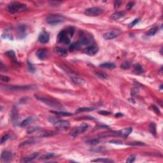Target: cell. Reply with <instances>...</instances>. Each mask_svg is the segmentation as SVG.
Instances as JSON below:
<instances>
[{
  "label": "cell",
  "mask_w": 163,
  "mask_h": 163,
  "mask_svg": "<svg viewBox=\"0 0 163 163\" xmlns=\"http://www.w3.org/2000/svg\"><path fill=\"white\" fill-rule=\"evenodd\" d=\"M9 134H5L4 136H2V139H1V143L3 144L4 143H5L7 140H9Z\"/></svg>",
  "instance_id": "cell-39"
},
{
  "label": "cell",
  "mask_w": 163,
  "mask_h": 163,
  "mask_svg": "<svg viewBox=\"0 0 163 163\" xmlns=\"http://www.w3.org/2000/svg\"><path fill=\"white\" fill-rule=\"evenodd\" d=\"M134 5V2H129V3L127 4V5H126V10H131V9L133 7Z\"/></svg>",
  "instance_id": "cell-43"
},
{
  "label": "cell",
  "mask_w": 163,
  "mask_h": 163,
  "mask_svg": "<svg viewBox=\"0 0 163 163\" xmlns=\"http://www.w3.org/2000/svg\"><path fill=\"white\" fill-rule=\"evenodd\" d=\"M84 119H85V120H86V119L92 120V119H94V118L93 117H81L78 119L77 120H84Z\"/></svg>",
  "instance_id": "cell-49"
},
{
  "label": "cell",
  "mask_w": 163,
  "mask_h": 163,
  "mask_svg": "<svg viewBox=\"0 0 163 163\" xmlns=\"http://www.w3.org/2000/svg\"><path fill=\"white\" fill-rule=\"evenodd\" d=\"M99 113H100V114H101V115H110L111 112H108V111L103 110V111H100V112H99Z\"/></svg>",
  "instance_id": "cell-47"
},
{
  "label": "cell",
  "mask_w": 163,
  "mask_h": 163,
  "mask_svg": "<svg viewBox=\"0 0 163 163\" xmlns=\"http://www.w3.org/2000/svg\"><path fill=\"white\" fill-rule=\"evenodd\" d=\"M134 69L137 73L140 74V73H142L143 72V69L142 66L140 64H136L134 66Z\"/></svg>",
  "instance_id": "cell-31"
},
{
  "label": "cell",
  "mask_w": 163,
  "mask_h": 163,
  "mask_svg": "<svg viewBox=\"0 0 163 163\" xmlns=\"http://www.w3.org/2000/svg\"><path fill=\"white\" fill-rule=\"evenodd\" d=\"M33 88L31 86H6L5 89L12 91H27Z\"/></svg>",
  "instance_id": "cell-9"
},
{
  "label": "cell",
  "mask_w": 163,
  "mask_h": 163,
  "mask_svg": "<svg viewBox=\"0 0 163 163\" xmlns=\"http://www.w3.org/2000/svg\"><path fill=\"white\" fill-rule=\"evenodd\" d=\"M69 77H70L71 80L76 84L83 85L85 83V80L83 78L80 77V76H78L74 73H71L69 75Z\"/></svg>",
  "instance_id": "cell-16"
},
{
  "label": "cell",
  "mask_w": 163,
  "mask_h": 163,
  "mask_svg": "<svg viewBox=\"0 0 163 163\" xmlns=\"http://www.w3.org/2000/svg\"><path fill=\"white\" fill-rule=\"evenodd\" d=\"M89 125L86 124H83L80 125V126H78V127H75V128H73V129L71 131L70 135H71L73 137H76L80 134L84 133L86 130L88 129Z\"/></svg>",
  "instance_id": "cell-5"
},
{
  "label": "cell",
  "mask_w": 163,
  "mask_h": 163,
  "mask_svg": "<svg viewBox=\"0 0 163 163\" xmlns=\"http://www.w3.org/2000/svg\"><path fill=\"white\" fill-rule=\"evenodd\" d=\"M101 68H109V69H113L116 67L115 64L113 62H105V63H103L100 65Z\"/></svg>",
  "instance_id": "cell-24"
},
{
  "label": "cell",
  "mask_w": 163,
  "mask_h": 163,
  "mask_svg": "<svg viewBox=\"0 0 163 163\" xmlns=\"http://www.w3.org/2000/svg\"><path fill=\"white\" fill-rule=\"evenodd\" d=\"M64 21V18L62 16L59 15H50L47 17L46 22L50 24H57Z\"/></svg>",
  "instance_id": "cell-6"
},
{
  "label": "cell",
  "mask_w": 163,
  "mask_h": 163,
  "mask_svg": "<svg viewBox=\"0 0 163 163\" xmlns=\"http://www.w3.org/2000/svg\"><path fill=\"white\" fill-rule=\"evenodd\" d=\"M40 129H41V128H40V127L32 126V127H29V128L27 129V133H28V134H31V133L38 131H39V130Z\"/></svg>",
  "instance_id": "cell-32"
},
{
  "label": "cell",
  "mask_w": 163,
  "mask_h": 163,
  "mask_svg": "<svg viewBox=\"0 0 163 163\" xmlns=\"http://www.w3.org/2000/svg\"><path fill=\"white\" fill-rule=\"evenodd\" d=\"M138 92H139V91H138V89H137V88L133 89L131 90V96L133 97L136 96L138 94Z\"/></svg>",
  "instance_id": "cell-42"
},
{
  "label": "cell",
  "mask_w": 163,
  "mask_h": 163,
  "mask_svg": "<svg viewBox=\"0 0 163 163\" xmlns=\"http://www.w3.org/2000/svg\"><path fill=\"white\" fill-rule=\"evenodd\" d=\"M91 162H112L113 161L111 159H107V158H99V159L92 160Z\"/></svg>",
  "instance_id": "cell-29"
},
{
  "label": "cell",
  "mask_w": 163,
  "mask_h": 163,
  "mask_svg": "<svg viewBox=\"0 0 163 163\" xmlns=\"http://www.w3.org/2000/svg\"><path fill=\"white\" fill-rule=\"evenodd\" d=\"M120 32L119 31H111L107 32L103 35V38L107 40H112L117 37L120 35Z\"/></svg>",
  "instance_id": "cell-12"
},
{
  "label": "cell",
  "mask_w": 163,
  "mask_h": 163,
  "mask_svg": "<svg viewBox=\"0 0 163 163\" xmlns=\"http://www.w3.org/2000/svg\"><path fill=\"white\" fill-rule=\"evenodd\" d=\"M149 129L152 134H153V136H156V126L154 123L152 122L150 124Z\"/></svg>",
  "instance_id": "cell-30"
},
{
  "label": "cell",
  "mask_w": 163,
  "mask_h": 163,
  "mask_svg": "<svg viewBox=\"0 0 163 163\" xmlns=\"http://www.w3.org/2000/svg\"><path fill=\"white\" fill-rule=\"evenodd\" d=\"M105 150H106V148L105 147H98V148H94L91 150V151L94 152H101Z\"/></svg>",
  "instance_id": "cell-38"
},
{
  "label": "cell",
  "mask_w": 163,
  "mask_h": 163,
  "mask_svg": "<svg viewBox=\"0 0 163 163\" xmlns=\"http://www.w3.org/2000/svg\"><path fill=\"white\" fill-rule=\"evenodd\" d=\"M125 15V13L124 12H115L114 14H112L111 15L110 19L113 21H117V20L120 19V18H122V17H124V15Z\"/></svg>",
  "instance_id": "cell-20"
},
{
  "label": "cell",
  "mask_w": 163,
  "mask_h": 163,
  "mask_svg": "<svg viewBox=\"0 0 163 163\" xmlns=\"http://www.w3.org/2000/svg\"><path fill=\"white\" fill-rule=\"evenodd\" d=\"M121 3L122 2H120V1H116L114 3V7H115V8H118L119 7H120Z\"/></svg>",
  "instance_id": "cell-50"
},
{
  "label": "cell",
  "mask_w": 163,
  "mask_h": 163,
  "mask_svg": "<svg viewBox=\"0 0 163 163\" xmlns=\"http://www.w3.org/2000/svg\"><path fill=\"white\" fill-rule=\"evenodd\" d=\"M130 145H133V146H143V145H145V144L142 142H133L132 143H130Z\"/></svg>",
  "instance_id": "cell-45"
},
{
  "label": "cell",
  "mask_w": 163,
  "mask_h": 163,
  "mask_svg": "<svg viewBox=\"0 0 163 163\" xmlns=\"http://www.w3.org/2000/svg\"><path fill=\"white\" fill-rule=\"evenodd\" d=\"M135 158L136 157L134 155H131V156H129L127 158L126 162H134V160H135Z\"/></svg>",
  "instance_id": "cell-44"
},
{
  "label": "cell",
  "mask_w": 163,
  "mask_h": 163,
  "mask_svg": "<svg viewBox=\"0 0 163 163\" xmlns=\"http://www.w3.org/2000/svg\"><path fill=\"white\" fill-rule=\"evenodd\" d=\"M93 36L91 35H85L82 34L80 38L76 42L73 43L69 47V50L73 51V50H78L84 45H88L93 42Z\"/></svg>",
  "instance_id": "cell-1"
},
{
  "label": "cell",
  "mask_w": 163,
  "mask_h": 163,
  "mask_svg": "<svg viewBox=\"0 0 163 163\" xmlns=\"http://www.w3.org/2000/svg\"><path fill=\"white\" fill-rule=\"evenodd\" d=\"M0 79H1L2 81H3V82H8V81H10V78L8 76H4V75H1Z\"/></svg>",
  "instance_id": "cell-41"
},
{
  "label": "cell",
  "mask_w": 163,
  "mask_h": 163,
  "mask_svg": "<svg viewBox=\"0 0 163 163\" xmlns=\"http://www.w3.org/2000/svg\"><path fill=\"white\" fill-rule=\"evenodd\" d=\"M54 51L57 54L61 55V56H66L68 54L66 50H65L64 48H60V47H55L54 48Z\"/></svg>",
  "instance_id": "cell-22"
},
{
  "label": "cell",
  "mask_w": 163,
  "mask_h": 163,
  "mask_svg": "<svg viewBox=\"0 0 163 163\" xmlns=\"http://www.w3.org/2000/svg\"><path fill=\"white\" fill-rule=\"evenodd\" d=\"M54 126L57 129L59 130H66L68 129L70 126L69 122L68 120H58L54 122Z\"/></svg>",
  "instance_id": "cell-8"
},
{
  "label": "cell",
  "mask_w": 163,
  "mask_h": 163,
  "mask_svg": "<svg viewBox=\"0 0 163 163\" xmlns=\"http://www.w3.org/2000/svg\"><path fill=\"white\" fill-rule=\"evenodd\" d=\"M115 116L116 117H120L123 116V114H122V113H117V114H115Z\"/></svg>",
  "instance_id": "cell-51"
},
{
  "label": "cell",
  "mask_w": 163,
  "mask_h": 163,
  "mask_svg": "<svg viewBox=\"0 0 163 163\" xmlns=\"http://www.w3.org/2000/svg\"><path fill=\"white\" fill-rule=\"evenodd\" d=\"M132 131H133L132 127H127V128L123 129L120 130L119 131L116 132L115 134L120 137H122V138H126L131 133Z\"/></svg>",
  "instance_id": "cell-15"
},
{
  "label": "cell",
  "mask_w": 163,
  "mask_h": 163,
  "mask_svg": "<svg viewBox=\"0 0 163 163\" xmlns=\"http://www.w3.org/2000/svg\"><path fill=\"white\" fill-rule=\"evenodd\" d=\"M103 12V10L99 7H91V8L86 9L84 14L87 16L96 17V16L101 15Z\"/></svg>",
  "instance_id": "cell-7"
},
{
  "label": "cell",
  "mask_w": 163,
  "mask_h": 163,
  "mask_svg": "<svg viewBox=\"0 0 163 163\" xmlns=\"http://www.w3.org/2000/svg\"><path fill=\"white\" fill-rule=\"evenodd\" d=\"M95 109V108H93V107H81V108H80L76 110L75 111V112H76V113H79L84 112H90V111L94 110Z\"/></svg>",
  "instance_id": "cell-25"
},
{
  "label": "cell",
  "mask_w": 163,
  "mask_h": 163,
  "mask_svg": "<svg viewBox=\"0 0 163 163\" xmlns=\"http://www.w3.org/2000/svg\"><path fill=\"white\" fill-rule=\"evenodd\" d=\"M71 38V36L69 35V33L66 29V30H62L57 35V40L58 43L68 44L70 42Z\"/></svg>",
  "instance_id": "cell-4"
},
{
  "label": "cell",
  "mask_w": 163,
  "mask_h": 163,
  "mask_svg": "<svg viewBox=\"0 0 163 163\" xmlns=\"http://www.w3.org/2000/svg\"><path fill=\"white\" fill-rule=\"evenodd\" d=\"M11 120L14 126H17L19 123V113L16 107H14L12 110Z\"/></svg>",
  "instance_id": "cell-11"
},
{
  "label": "cell",
  "mask_w": 163,
  "mask_h": 163,
  "mask_svg": "<svg viewBox=\"0 0 163 163\" xmlns=\"http://www.w3.org/2000/svg\"><path fill=\"white\" fill-rule=\"evenodd\" d=\"M50 112L55 113L56 115H62V116H69V115H73L71 113L68 112H64V111H50Z\"/></svg>",
  "instance_id": "cell-27"
},
{
  "label": "cell",
  "mask_w": 163,
  "mask_h": 163,
  "mask_svg": "<svg viewBox=\"0 0 163 163\" xmlns=\"http://www.w3.org/2000/svg\"><path fill=\"white\" fill-rule=\"evenodd\" d=\"M96 76H98V77L100 78L105 79L108 78V75H107V74H105V73H102V72H96Z\"/></svg>",
  "instance_id": "cell-37"
},
{
  "label": "cell",
  "mask_w": 163,
  "mask_h": 163,
  "mask_svg": "<svg viewBox=\"0 0 163 163\" xmlns=\"http://www.w3.org/2000/svg\"><path fill=\"white\" fill-rule=\"evenodd\" d=\"M86 143L89 144V145H96L100 143V140H99L98 139H92V140H88V141H86Z\"/></svg>",
  "instance_id": "cell-35"
},
{
  "label": "cell",
  "mask_w": 163,
  "mask_h": 163,
  "mask_svg": "<svg viewBox=\"0 0 163 163\" xmlns=\"http://www.w3.org/2000/svg\"><path fill=\"white\" fill-rule=\"evenodd\" d=\"M36 56L41 60H45L48 57V50L45 48H42L36 52Z\"/></svg>",
  "instance_id": "cell-17"
},
{
  "label": "cell",
  "mask_w": 163,
  "mask_h": 163,
  "mask_svg": "<svg viewBox=\"0 0 163 163\" xmlns=\"http://www.w3.org/2000/svg\"><path fill=\"white\" fill-rule=\"evenodd\" d=\"M28 69H29V71L31 72V73H34V71H35V67L33 66V65L32 64H31L30 62H28Z\"/></svg>",
  "instance_id": "cell-40"
},
{
  "label": "cell",
  "mask_w": 163,
  "mask_h": 163,
  "mask_svg": "<svg viewBox=\"0 0 163 163\" xmlns=\"http://www.w3.org/2000/svg\"><path fill=\"white\" fill-rule=\"evenodd\" d=\"M55 156V154L53 153H47V154L43 155H42L41 157H40V159H42V160H45V159H51V158L54 157Z\"/></svg>",
  "instance_id": "cell-34"
},
{
  "label": "cell",
  "mask_w": 163,
  "mask_h": 163,
  "mask_svg": "<svg viewBox=\"0 0 163 163\" xmlns=\"http://www.w3.org/2000/svg\"><path fill=\"white\" fill-rule=\"evenodd\" d=\"M99 47L95 44H93L89 46L84 50V52L89 55H94L98 52Z\"/></svg>",
  "instance_id": "cell-10"
},
{
  "label": "cell",
  "mask_w": 163,
  "mask_h": 163,
  "mask_svg": "<svg viewBox=\"0 0 163 163\" xmlns=\"http://www.w3.org/2000/svg\"><path fill=\"white\" fill-rule=\"evenodd\" d=\"M34 119L33 117H28V118H26V119H24V120H22L21 122V123L20 124V126L21 127H26V126H28V125L30 124L31 123H32L33 122Z\"/></svg>",
  "instance_id": "cell-21"
},
{
  "label": "cell",
  "mask_w": 163,
  "mask_h": 163,
  "mask_svg": "<svg viewBox=\"0 0 163 163\" xmlns=\"http://www.w3.org/2000/svg\"><path fill=\"white\" fill-rule=\"evenodd\" d=\"M7 9L11 14H16L25 11L27 9V5L20 2H13L8 5Z\"/></svg>",
  "instance_id": "cell-3"
},
{
  "label": "cell",
  "mask_w": 163,
  "mask_h": 163,
  "mask_svg": "<svg viewBox=\"0 0 163 163\" xmlns=\"http://www.w3.org/2000/svg\"><path fill=\"white\" fill-rule=\"evenodd\" d=\"M12 159V153L10 151L5 150L2 152L1 155V159L2 162H10Z\"/></svg>",
  "instance_id": "cell-13"
},
{
  "label": "cell",
  "mask_w": 163,
  "mask_h": 163,
  "mask_svg": "<svg viewBox=\"0 0 163 163\" xmlns=\"http://www.w3.org/2000/svg\"><path fill=\"white\" fill-rule=\"evenodd\" d=\"M38 156V153H37V152L32 153V154L29 155L28 156L24 158V159L22 160V162H32L33 160H35Z\"/></svg>",
  "instance_id": "cell-19"
},
{
  "label": "cell",
  "mask_w": 163,
  "mask_h": 163,
  "mask_svg": "<svg viewBox=\"0 0 163 163\" xmlns=\"http://www.w3.org/2000/svg\"><path fill=\"white\" fill-rule=\"evenodd\" d=\"M5 54L9 57V58L11 59L12 60L14 61H17V57H16V55L14 50H9L5 52Z\"/></svg>",
  "instance_id": "cell-23"
},
{
  "label": "cell",
  "mask_w": 163,
  "mask_h": 163,
  "mask_svg": "<svg viewBox=\"0 0 163 163\" xmlns=\"http://www.w3.org/2000/svg\"><path fill=\"white\" fill-rule=\"evenodd\" d=\"M18 32H19V35L20 36H25L26 33V27L24 25H20L19 26L18 28Z\"/></svg>",
  "instance_id": "cell-28"
},
{
  "label": "cell",
  "mask_w": 163,
  "mask_h": 163,
  "mask_svg": "<svg viewBox=\"0 0 163 163\" xmlns=\"http://www.w3.org/2000/svg\"><path fill=\"white\" fill-rule=\"evenodd\" d=\"M49 39H50V36H49L48 33L45 31H42L39 35L38 40L40 43L45 44V43H48Z\"/></svg>",
  "instance_id": "cell-14"
},
{
  "label": "cell",
  "mask_w": 163,
  "mask_h": 163,
  "mask_svg": "<svg viewBox=\"0 0 163 163\" xmlns=\"http://www.w3.org/2000/svg\"><path fill=\"white\" fill-rule=\"evenodd\" d=\"M35 97L38 100L43 103L44 104H46L49 107H51L52 108H56V109L58 110L62 109V105L59 102L57 101L56 100H54V99L50 98H48V97L44 96L42 95H35Z\"/></svg>",
  "instance_id": "cell-2"
},
{
  "label": "cell",
  "mask_w": 163,
  "mask_h": 163,
  "mask_svg": "<svg viewBox=\"0 0 163 163\" xmlns=\"http://www.w3.org/2000/svg\"><path fill=\"white\" fill-rule=\"evenodd\" d=\"M152 108H153V110H154V112H155L157 114H159V115H160V110H159V109L158 108V107H157L156 106H155V105H153V106H152Z\"/></svg>",
  "instance_id": "cell-48"
},
{
  "label": "cell",
  "mask_w": 163,
  "mask_h": 163,
  "mask_svg": "<svg viewBox=\"0 0 163 163\" xmlns=\"http://www.w3.org/2000/svg\"><path fill=\"white\" fill-rule=\"evenodd\" d=\"M57 134L56 132L53 131H43L40 132L38 134V136L40 138H47V137L53 136Z\"/></svg>",
  "instance_id": "cell-18"
},
{
  "label": "cell",
  "mask_w": 163,
  "mask_h": 163,
  "mask_svg": "<svg viewBox=\"0 0 163 163\" xmlns=\"http://www.w3.org/2000/svg\"><path fill=\"white\" fill-rule=\"evenodd\" d=\"M157 31V28H153L149 31L147 33L146 35L148 36H152L155 35V34L156 33Z\"/></svg>",
  "instance_id": "cell-36"
},
{
  "label": "cell",
  "mask_w": 163,
  "mask_h": 163,
  "mask_svg": "<svg viewBox=\"0 0 163 163\" xmlns=\"http://www.w3.org/2000/svg\"><path fill=\"white\" fill-rule=\"evenodd\" d=\"M130 66H131V63H130V62L127 61L123 62L121 64V65H120V68L123 69H129V68H130Z\"/></svg>",
  "instance_id": "cell-33"
},
{
  "label": "cell",
  "mask_w": 163,
  "mask_h": 163,
  "mask_svg": "<svg viewBox=\"0 0 163 163\" xmlns=\"http://www.w3.org/2000/svg\"><path fill=\"white\" fill-rule=\"evenodd\" d=\"M35 143H36V141H35V140H28L21 143L19 145V147H24V146H28V145H33V144H35Z\"/></svg>",
  "instance_id": "cell-26"
},
{
  "label": "cell",
  "mask_w": 163,
  "mask_h": 163,
  "mask_svg": "<svg viewBox=\"0 0 163 163\" xmlns=\"http://www.w3.org/2000/svg\"><path fill=\"white\" fill-rule=\"evenodd\" d=\"M138 22H139V19H134V21H133V22L129 25V28H132V27L134 26Z\"/></svg>",
  "instance_id": "cell-46"
}]
</instances>
